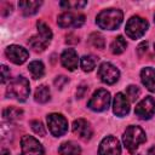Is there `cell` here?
<instances>
[{
  "instance_id": "6da1fadb",
  "label": "cell",
  "mask_w": 155,
  "mask_h": 155,
  "mask_svg": "<svg viewBox=\"0 0 155 155\" xmlns=\"http://www.w3.org/2000/svg\"><path fill=\"white\" fill-rule=\"evenodd\" d=\"M124 19V13L119 8H107L101 11L96 17V23L101 29L115 30L120 27Z\"/></svg>"
},
{
  "instance_id": "7a4b0ae2",
  "label": "cell",
  "mask_w": 155,
  "mask_h": 155,
  "mask_svg": "<svg viewBox=\"0 0 155 155\" xmlns=\"http://www.w3.org/2000/svg\"><path fill=\"white\" fill-rule=\"evenodd\" d=\"M36 27L38 34L31 36L28 40V44L35 52H42L52 40V31L44 21H38Z\"/></svg>"
},
{
  "instance_id": "3957f363",
  "label": "cell",
  "mask_w": 155,
  "mask_h": 155,
  "mask_svg": "<svg viewBox=\"0 0 155 155\" xmlns=\"http://www.w3.org/2000/svg\"><path fill=\"white\" fill-rule=\"evenodd\" d=\"M29 93H30L29 81L27 78H24L22 75L13 78L6 88V94L11 98L19 101V102L27 101V98L29 97Z\"/></svg>"
},
{
  "instance_id": "277c9868",
  "label": "cell",
  "mask_w": 155,
  "mask_h": 155,
  "mask_svg": "<svg viewBox=\"0 0 155 155\" xmlns=\"http://www.w3.org/2000/svg\"><path fill=\"white\" fill-rule=\"evenodd\" d=\"M147 140L145 132L139 126H128L122 136V142L125 148L130 153H134L140 144Z\"/></svg>"
},
{
  "instance_id": "5b68a950",
  "label": "cell",
  "mask_w": 155,
  "mask_h": 155,
  "mask_svg": "<svg viewBox=\"0 0 155 155\" xmlns=\"http://www.w3.org/2000/svg\"><path fill=\"white\" fill-rule=\"evenodd\" d=\"M148 28H149V23L147 22V19L139 16H132L126 23L125 31L130 39L136 40V39L142 38L148 30Z\"/></svg>"
},
{
  "instance_id": "8992f818",
  "label": "cell",
  "mask_w": 155,
  "mask_h": 155,
  "mask_svg": "<svg viewBox=\"0 0 155 155\" xmlns=\"http://www.w3.org/2000/svg\"><path fill=\"white\" fill-rule=\"evenodd\" d=\"M109 104H110V93L104 88L97 90L87 102V107L93 111H104L109 108Z\"/></svg>"
},
{
  "instance_id": "52a82bcc",
  "label": "cell",
  "mask_w": 155,
  "mask_h": 155,
  "mask_svg": "<svg viewBox=\"0 0 155 155\" xmlns=\"http://www.w3.org/2000/svg\"><path fill=\"white\" fill-rule=\"evenodd\" d=\"M47 126L52 136L54 137H62L68 131V121L67 119L58 113H52L47 115Z\"/></svg>"
},
{
  "instance_id": "ba28073f",
  "label": "cell",
  "mask_w": 155,
  "mask_h": 155,
  "mask_svg": "<svg viewBox=\"0 0 155 155\" xmlns=\"http://www.w3.org/2000/svg\"><path fill=\"white\" fill-rule=\"evenodd\" d=\"M19 155H44V147L33 136L24 134L21 139Z\"/></svg>"
},
{
  "instance_id": "9c48e42d",
  "label": "cell",
  "mask_w": 155,
  "mask_h": 155,
  "mask_svg": "<svg viewBox=\"0 0 155 155\" xmlns=\"http://www.w3.org/2000/svg\"><path fill=\"white\" fill-rule=\"evenodd\" d=\"M134 114L142 120H149L155 114V99L151 96L144 97L140 102L137 103Z\"/></svg>"
},
{
  "instance_id": "30bf717a",
  "label": "cell",
  "mask_w": 155,
  "mask_h": 155,
  "mask_svg": "<svg viewBox=\"0 0 155 155\" xmlns=\"http://www.w3.org/2000/svg\"><path fill=\"white\" fill-rule=\"evenodd\" d=\"M85 23V16L75 12H64L58 16L57 24L61 28H80Z\"/></svg>"
},
{
  "instance_id": "8fae6325",
  "label": "cell",
  "mask_w": 155,
  "mask_h": 155,
  "mask_svg": "<svg viewBox=\"0 0 155 155\" xmlns=\"http://www.w3.org/2000/svg\"><path fill=\"white\" fill-rule=\"evenodd\" d=\"M98 76H99V79H101L104 84H107V85H113V84H115V82L119 80V78H120V71H119V69H117L115 65H113L111 63L104 62V63H102V64L99 65V68H98Z\"/></svg>"
},
{
  "instance_id": "7c38bea8",
  "label": "cell",
  "mask_w": 155,
  "mask_h": 155,
  "mask_svg": "<svg viewBox=\"0 0 155 155\" xmlns=\"http://www.w3.org/2000/svg\"><path fill=\"white\" fill-rule=\"evenodd\" d=\"M98 155H121V145L114 136H107L102 139Z\"/></svg>"
},
{
  "instance_id": "4fadbf2b",
  "label": "cell",
  "mask_w": 155,
  "mask_h": 155,
  "mask_svg": "<svg viewBox=\"0 0 155 155\" xmlns=\"http://www.w3.org/2000/svg\"><path fill=\"white\" fill-rule=\"evenodd\" d=\"M5 54L15 64H23L29 57V52L24 47H22L19 45H10V46H7L6 50H5Z\"/></svg>"
},
{
  "instance_id": "5bb4252c",
  "label": "cell",
  "mask_w": 155,
  "mask_h": 155,
  "mask_svg": "<svg viewBox=\"0 0 155 155\" xmlns=\"http://www.w3.org/2000/svg\"><path fill=\"white\" fill-rule=\"evenodd\" d=\"M71 130H73V132L78 137H80L84 140L91 139V137L93 134V130H92L91 124L87 120H85V119H76V120H74Z\"/></svg>"
},
{
  "instance_id": "9a60e30c",
  "label": "cell",
  "mask_w": 155,
  "mask_h": 155,
  "mask_svg": "<svg viewBox=\"0 0 155 155\" xmlns=\"http://www.w3.org/2000/svg\"><path fill=\"white\" fill-rule=\"evenodd\" d=\"M113 111L119 117H124L130 113V101L122 92H117L115 94L113 101Z\"/></svg>"
},
{
  "instance_id": "2e32d148",
  "label": "cell",
  "mask_w": 155,
  "mask_h": 155,
  "mask_svg": "<svg viewBox=\"0 0 155 155\" xmlns=\"http://www.w3.org/2000/svg\"><path fill=\"white\" fill-rule=\"evenodd\" d=\"M61 63L65 69L70 71L75 70L79 64V57L76 51L74 48H65L61 54Z\"/></svg>"
},
{
  "instance_id": "e0dca14e",
  "label": "cell",
  "mask_w": 155,
  "mask_h": 155,
  "mask_svg": "<svg viewBox=\"0 0 155 155\" xmlns=\"http://www.w3.org/2000/svg\"><path fill=\"white\" fill-rule=\"evenodd\" d=\"M142 84L151 92H155V69L151 67H145L140 71Z\"/></svg>"
},
{
  "instance_id": "ac0fdd59",
  "label": "cell",
  "mask_w": 155,
  "mask_h": 155,
  "mask_svg": "<svg viewBox=\"0 0 155 155\" xmlns=\"http://www.w3.org/2000/svg\"><path fill=\"white\" fill-rule=\"evenodd\" d=\"M42 5V1H33V0H25V1H19L18 7L22 10L24 16H33L35 15L40 6Z\"/></svg>"
},
{
  "instance_id": "d6986e66",
  "label": "cell",
  "mask_w": 155,
  "mask_h": 155,
  "mask_svg": "<svg viewBox=\"0 0 155 155\" xmlns=\"http://www.w3.org/2000/svg\"><path fill=\"white\" fill-rule=\"evenodd\" d=\"M58 153H59V155H80L81 148L78 143L69 140V142H64L59 145Z\"/></svg>"
},
{
  "instance_id": "ffe728a7",
  "label": "cell",
  "mask_w": 155,
  "mask_h": 155,
  "mask_svg": "<svg viewBox=\"0 0 155 155\" xmlns=\"http://www.w3.org/2000/svg\"><path fill=\"white\" fill-rule=\"evenodd\" d=\"M28 70H29L31 78L35 79V80L42 78L44 74H45V67H44L41 61H33V62H30L29 65H28Z\"/></svg>"
},
{
  "instance_id": "44dd1931",
  "label": "cell",
  "mask_w": 155,
  "mask_h": 155,
  "mask_svg": "<svg viewBox=\"0 0 155 155\" xmlns=\"http://www.w3.org/2000/svg\"><path fill=\"white\" fill-rule=\"evenodd\" d=\"M98 58L92 56V54H87V56H82L81 59H80V65H81V69L86 73H90L92 71L94 68H96V63H97Z\"/></svg>"
},
{
  "instance_id": "7402d4cb",
  "label": "cell",
  "mask_w": 155,
  "mask_h": 155,
  "mask_svg": "<svg viewBox=\"0 0 155 155\" xmlns=\"http://www.w3.org/2000/svg\"><path fill=\"white\" fill-rule=\"evenodd\" d=\"M50 97H51V92L46 85H40L36 88L35 94H34V99L38 103H46L50 101Z\"/></svg>"
},
{
  "instance_id": "603a6c76",
  "label": "cell",
  "mask_w": 155,
  "mask_h": 155,
  "mask_svg": "<svg viewBox=\"0 0 155 155\" xmlns=\"http://www.w3.org/2000/svg\"><path fill=\"white\" fill-rule=\"evenodd\" d=\"M22 115H23V110L19 108H16V107H7L2 110V116L7 121L18 120L22 117Z\"/></svg>"
},
{
  "instance_id": "cb8c5ba5",
  "label": "cell",
  "mask_w": 155,
  "mask_h": 155,
  "mask_svg": "<svg viewBox=\"0 0 155 155\" xmlns=\"http://www.w3.org/2000/svg\"><path fill=\"white\" fill-rule=\"evenodd\" d=\"M127 47V42L126 40L124 39V36L119 35L114 39V41L111 42L110 45V51L114 53V54H121Z\"/></svg>"
},
{
  "instance_id": "d4e9b609",
  "label": "cell",
  "mask_w": 155,
  "mask_h": 155,
  "mask_svg": "<svg viewBox=\"0 0 155 155\" xmlns=\"http://www.w3.org/2000/svg\"><path fill=\"white\" fill-rule=\"evenodd\" d=\"M90 44L96 47V48H104L105 47V40H104V36L99 33H92L90 35Z\"/></svg>"
},
{
  "instance_id": "484cf974",
  "label": "cell",
  "mask_w": 155,
  "mask_h": 155,
  "mask_svg": "<svg viewBox=\"0 0 155 155\" xmlns=\"http://www.w3.org/2000/svg\"><path fill=\"white\" fill-rule=\"evenodd\" d=\"M139 93H140V91L136 85H130L126 88V96L130 102H136V99L139 97Z\"/></svg>"
},
{
  "instance_id": "4316f807",
  "label": "cell",
  "mask_w": 155,
  "mask_h": 155,
  "mask_svg": "<svg viewBox=\"0 0 155 155\" xmlns=\"http://www.w3.org/2000/svg\"><path fill=\"white\" fill-rule=\"evenodd\" d=\"M30 126H31V130L34 131V133H36V134L40 136V137H45L46 130H45V127H44V125H42L41 121H39V120H33V121H30Z\"/></svg>"
},
{
  "instance_id": "83f0119b",
  "label": "cell",
  "mask_w": 155,
  "mask_h": 155,
  "mask_svg": "<svg viewBox=\"0 0 155 155\" xmlns=\"http://www.w3.org/2000/svg\"><path fill=\"white\" fill-rule=\"evenodd\" d=\"M69 80H68V78H65V76H63V75H61V76H57L56 79H54V81H53V84H54V86L57 87V88H63V86L68 82Z\"/></svg>"
},
{
  "instance_id": "f1b7e54d",
  "label": "cell",
  "mask_w": 155,
  "mask_h": 155,
  "mask_svg": "<svg viewBox=\"0 0 155 155\" xmlns=\"http://www.w3.org/2000/svg\"><path fill=\"white\" fill-rule=\"evenodd\" d=\"M148 50V42L147 41H142L138 46H137V52H138V56L142 57Z\"/></svg>"
},
{
  "instance_id": "f546056e",
  "label": "cell",
  "mask_w": 155,
  "mask_h": 155,
  "mask_svg": "<svg viewBox=\"0 0 155 155\" xmlns=\"http://www.w3.org/2000/svg\"><path fill=\"white\" fill-rule=\"evenodd\" d=\"M1 82L2 84H5L8 79H10V70L7 69V67L6 65H2L1 67Z\"/></svg>"
},
{
  "instance_id": "4dcf8cb0",
  "label": "cell",
  "mask_w": 155,
  "mask_h": 155,
  "mask_svg": "<svg viewBox=\"0 0 155 155\" xmlns=\"http://www.w3.org/2000/svg\"><path fill=\"white\" fill-rule=\"evenodd\" d=\"M87 92V87L86 86H84V85H81V86H79L78 87V91H76V96L79 97V98H82L84 96H85V93Z\"/></svg>"
},
{
  "instance_id": "1f68e13d",
  "label": "cell",
  "mask_w": 155,
  "mask_h": 155,
  "mask_svg": "<svg viewBox=\"0 0 155 155\" xmlns=\"http://www.w3.org/2000/svg\"><path fill=\"white\" fill-rule=\"evenodd\" d=\"M148 155H155V145L151 147V148L148 150Z\"/></svg>"
},
{
  "instance_id": "d6a6232c",
  "label": "cell",
  "mask_w": 155,
  "mask_h": 155,
  "mask_svg": "<svg viewBox=\"0 0 155 155\" xmlns=\"http://www.w3.org/2000/svg\"><path fill=\"white\" fill-rule=\"evenodd\" d=\"M1 155H11V153H10V150H7V149H2V150H1Z\"/></svg>"
},
{
  "instance_id": "836d02e7",
  "label": "cell",
  "mask_w": 155,
  "mask_h": 155,
  "mask_svg": "<svg viewBox=\"0 0 155 155\" xmlns=\"http://www.w3.org/2000/svg\"><path fill=\"white\" fill-rule=\"evenodd\" d=\"M154 52H155V44H154Z\"/></svg>"
},
{
  "instance_id": "e575fe53",
  "label": "cell",
  "mask_w": 155,
  "mask_h": 155,
  "mask_svg": "<svg viewBox=\"0 0 155 155\" xmlns=\"http://www.w3.org/2000/svg\"><path fill=\"white\" fill-rule=\"evenodd\" d=\"M154 21H155V15H154Z\"/></svg>"
}]
</instances>
